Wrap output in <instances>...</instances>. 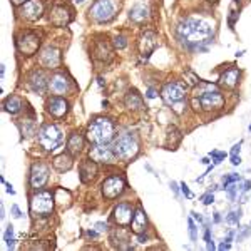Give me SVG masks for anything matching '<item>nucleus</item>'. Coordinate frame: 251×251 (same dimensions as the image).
Instances as JSON below:
<instances>
[{
    "mask_svg": "<svg viewBox=\"0 0 251 251\" xmlns=\"http://www.w3.org/2000/svg\"><path fill=\"white\" fill-rule=\"evenodd\" d=\"M240 163H241L240 154H231V164H233V166H238Z\"/></svg>",
    "mask_w": 251,
    "mask_h": 251,
    "instance_id": "43",
    "label": "nucleus"
},
{
    "mask_svg": "<svg viewBox=\"0 0 251 251\" xmlns=\"http://www.w3.org/2000/svg\"><path fill=\"white\" fill-rule=\"evenodd\" d=\"M201 163H203V164H209V159H208V157H204V159L201 161Z\"/></svg>",
    "mask_w": 251,
    "mask_h": 251,
    "instance_id": "52",
    "label": "nucleus"
},
{
    "mask_svg": "<svg viewBox=\"0 0 251 251\" xmlns=\"http://www.w3.org/2000/svg\"><path fill=\"white\" fill-rule=\"evenodd\" d=\"M27 87L35 94H44L46 89H49V77L42 69H32L27 74Z\"/></svg>",
    "mask_w": 251,
    "mask_h": 251,
    "instance_id": "13",
    "label": "nucleus"
},
{
    "mask_svg": "<svg viewBox=\"0 0 251 251\" xmlns=\"http://www.w3.org/2000/svg\"><path fill=\"white\" fill-rule=\"evenodd\" d=\"M111 241L114 243V246H117L119 250H132L131 246L127 245L129 243V236L124 229H116L111 234Z\"/></svg>",
    "mask_w": 251,
    "mask_h": 251,
    "instance_id": "30",
    "label": "nucleus"
},
{
    "mask_svg": "<svg viewBox=\"0 0 251 251\" xmlns=\"http://www.w3.org/2000/svg\"><path fill=\"white\" fill-rule=\"evenodd\" d=\"M211 157L214 159V164H220L223 159L226 157V152H220V151H213L211 152Z\"/></svg>",
    "mask_w": 251,
    "mask_h": 251,
    "instance_id": "36",
    "label": "nucleus"
},
{
    "mask_svg": "<svg viewBox=\"0 0 251 251\" xmlns=\"http://www.w3.org/2000/svg\"><path fill=\"white\" fill-rule=\"evenodd\" d=\"M149 17V9L144 3H134L129 10V20L134 24H143Z\"/></svg>",
    "mask_w": 251,
    "mask_h": 251,
    "instance_id": "26",
    "label": "nucleus"
},
{
    "mask_svg": "<svg viewBox=\"0 0 251 251\" xmlns=\"http://www.w3.org/2000/svg\"><path fill=\"white\" fill-rule=\"evenodd\" d=\"M214 203V196L211 193H208L206 196L203 198V204H206V206H209V204H213Z\"/></svg>",
    "mask_w": 251,
    "mask_h": 251,
    "instance_id": "39",
    "label": "nucleus"
},
{
    "mask_svg": "<svg viewBox=\"0 0 251 251\" xmlns=\"http://www.w3.org/2000/svg\"><path fill=\"white\" fill-rule=\"evenodd\" d=\"M176 35L189 49H203L214 37V24L204 17H186L177 24Z\"/></svg>",
    "mask_w": 251,
    "mask_h": 251,
    "instance_id": "1",
    "label": "nucleus"
},
{
    "mask_svg": "<svg viewBox=\"0 0 251 251\" xmlns=\"http://www.w3.org/2000/svg\"><path fill=\"white\" fill-rule=\"evenodd\" d=\"M24 109V100L19 96H9L3 102V111L9 112V114H19Z\"/></svg>",
    "mask_w": 251,
    "mask_h": 251,
    "instance_id": "29",
    "label": "nucleus"
},
{
    "mask_svg": "<svg viewBox=\"0 0 251 251\" xmlns=\"http://www.w3.org/2000/svg\"><path fill=\"white\" fill-rule=\"evenodd\" d=\"M54 204H55V194L50 191H42L37 189L30 198V211L35 216H50L54 211Z\"/></svg>",
    "mask_w": 251,
    "mask_h": 251,
    "instance_id": "5",
    "label": "nucleus"
},
{
    "mask_svg": "<svg viewBox=\"0 0 251 251\" xmlns=\"http://www.w3.org/2000/svg\"><path fill=\"white\" fill-rule=\"evenodd\" d=\"M214 221H221V218H220V214H218V213H214Z\"/></svg>",
    "mask_w": 251,
    "mask_h": 251,
    "instance_id": "51",
    "label": "nucleus"
},
{
    "mask_svg": "<svg viewBox=\"0 0 251 251\" xmlns=\"http://www.w3.org/2000/svg\"><path fill=\"white\" fill-rule=\"evenodd\" d=\"M46 111L54 119H62L69 112V102L64 99V96H52L46 102Z\"/></svg>",
    "mask_w": 251,
    "mask_h": 251,
    "instance_id": "18",
    "label": "nucleus"
},
{
    "mask_svg": "<svg viewBox=\"0 0 251 251\" xmlns=\"http://www.w3.org/2000/svg\"><path fill=\"white\" fill-rule=\"evenodd\" d=\"M49 179V166L44 163H34L30 168V176H29V184L32 189H40L44 188Z\"/></svg>",
    "mask_w": 251,
    "mask_h": 251,
    "instance_id": "16",
    "label": "nucleus"
},
{
    "mask_svg": "<svg viewBox=\"0 0 251 251\" xmlns=\"http://www.w3.org/2000/svg\"><path fill=\"white\" fill-rule=\"evenodd\" d=\"M84 148V136L79 131L72 132L67 139V152H71L72 156H77Z\"/></svg>",
    "mask_w": 251,
    "mask_h": 251,
    "instance_id": "27",
    "label": "nucleus"
},
{
    "mask_svg": "<svg viewBox=\"0 0 251 251\" xmlns=\"http://www.w3.org/2000/svg\"><path fill=\"white\" fill-rule=\"evenodd\" d=\"M188 226H189V236H191V240L193 241H196L198 240V233H196V225H194V221L189 218L188 220Z\"/></svg>",
    "mask_w": 251,
    "mask_h": 251,
    "instance_id": "35",
    "label": "nucleus"
},
{
    "mask_svg": "<svg viewBox=\"0 0 251 251\" xmlns=\"http://www.w3.org/2000/svg\"><path fill=\"white\" fill-rule=\"evenodd\" d=\"M186 94H188V87H186L184 82H179V80L166 82L163 89H161V97H163V100L168 106L186 100Z\"/></svg>",
    "mask_w": 251,
    "mask_h": 251,
    "instance_id": "8",
    "label": "nucleus"
},
{
    "mask_svg": "<svg viewBox=\"0 0 251 251\" xmlns=\"http://www.w3.org/2000/svg\"><path fill=\"white\" fill-rule=\"evenodd\" d=\"M181 139H183V134H181L174 126L168 129V146H171V148L173 146H177L181 143Z\"/></svg>",
    "mask_w": 251,
    "mask_h": 251,
    "instance_id": "31",
    "label": "nucleus"
},
{
    "mask_svg": "<svg viewBox=\"0 0 251 251\" xmlns=\"http://www.w3.org/2000/svg\"><path fill=\"white\" fill-rule=\"evenodd\" d=\"M157 96V91L154 87H149L148 89V94H146V97H148V99H154V97Z\"/></svg>",
    "mask_w": 251,
    "mask_h": 251,
    "instance_id": "40",
    "label": "nucleus"
},
{
    "mask_svg": "<svg viewBox=\"0 0 251 251\" xmlns=\"http://www.w3.org/2000/svg\"><path fill=\"white\" fill-rule=\"evenodd\" d=\"M131 229L134 234H144L146 229H148V218H146L143 208H137L134 211V216H132L131 221Z\"/></svg>",
    "mask_w": 251,
    "mask_h": 251,
    "instance_id": "24",
    "label": "nucleus"
},
{
    "mask_svg": "<svg viewBox=\"0 0 251 251\" xmlns=\"http://www.w3.org/2000/svg\"><path fill=\"white\" fill-rule=\"evenodd\" d=\"M112 151L117 159L121 161H131L134 159L139 152V141L134 132H123L114 139Z\"/></svg>",
    "mask_w": 251,
    "mask_h": 251,
    "instance_id": "3",
    "label": "nucleus"
},
{
    "mask_svg": "<svg viewBox=\"0 0 251 251\" xmlns=\"http://www.w3.org/2000/svg\"><path fill=\"white\" fill-rule=\"evenodd\" d=\"M250 186H251V183H250V181H246V183H245V186H243V191H248V189H250Z\"/></svg>",
    "mask_w": 251,
    "mask_h": 251,
    "instance_id": "49",
    "label": "nucleus"
},
{
    "mask_svg": "<svg viewBox=\"0 0 251 251\" xmlns=\"http://www.w3.org/2000/svg\"><path fill=\"white\" fill-rule=\"evenodd\" d=\"M89 157L96 163H104V164H112L116 163V154L112 151V148H109L107 144H94L89 151Z\"/></svg>",
    "mask_w": 251,
    "mask_h": 251,
    "instance_id": "19",
    "label": "nucleus"
},
{
    "mask_svg": "<svg viewBox=\"0 0 251 251\" xmlns=\"http://www.w3.org/2000/svg\"><path fill=\"white\" fill-rule=\"evenodd\" d=\"M137 47H139V54L143 59H148L152 52L156 50L157 47V34L152 30H146L143 35L139 37V42H137Z\"/></svg>",
    "mask_w": 251,
    "mask_h": 251,
    "instance_id": "20",
    "label": "nucleus"
},
{
    "mask_svg": "<svg viewBox=\"0 0 251 251\" xmlns=\"http://www.w3.org/2000/svg\"><path fill=\"white\" fill-rule=\"evenodd\" d=\"M91 55L96 62H102V64H107L109 60L112 59V47L111 44L107 42L106 39L99 37L97 40L92 42V49H91Z\"/></svg>",
    "mask_w": 251,
    "mask_h": 251,
    "instance_id": "15",
    "label": "nucleus"
},
{
    "mask_svg": "<svg viewBox=\"0 0 251 251\" xmlns=\"http://www.w3.org/2000/svg\"><path fill=\"white\" fill-rule=\"evenodd\" d=\"M37 134H39V144L42 146L46 151H54V149H57L64 141L62 131H60L55 124H44Z\"/></svg>",
    "mask_w": 251,
    "mask_h": 251,
    "instance_id": "7",
    "label": "nucleus"
},
{
    "mask_svg": "<svg viewBox=\"0 0 251 251\" xmlns=\"http://www.w3.org/2000/svg\"><path fill=\"white\" fill-rule=\"evenodd\" d=\"M44 10L46 9H44L42 0H29V2H25L24 5H20L19 15H20V19H24V20L35 22V20H39L44 15Z\"/></svg>",
    "mask_w": 251,
    "mask_h": 251,
    "instance_id": "17",
    "label": "nucleus"
},
{
    "mask_svg": "<svg viewBox=\"0 0 251 251\" xmlns=\"http://www.w3.org/2000/svg\"><path fill=\"white\" fill-rule=\"evenodd\" d=\"M171 188H173V191L177 194V184L176 183H171Z\"/></svg>",
    "mask_w": 251,
    "mask_h": 251,
    "instance_id": "50",
    "label": "nucleus"
},
{
    "mask_svg": "<svg viewBox=\"0 0 251 251\" xmlns=\"http://www.w3.org/2000/svg\"><path fill=\"white\" fill-rule=\"evenodd\" d=\"M200 102H201V111L211 112V111H220L225 107V96L220 92V89H213L208 91L204 94L200 96Z\"/></svg>",
    "mask_w": 251,
    "mask_h": 251,
    "instance_id": "12",
    "label": "nucleus"
},
{
    "mask_svg": "<svg viewBox=\"0 0 251 251\" xmlns=\"http://www.w3.org/2000/svg\"><path fill=\"white\" fill-rule=\"evenodd\" d=\"M132 216H134V209L129 203H119L112 211V218L119 226H127L131 225Z\"/></svg>",
    "mask_w": 251,
    "mask_h": 251,
    "instance_id": "21",
    "label": "nucleus"
},
{
    "mask_svg": "<svg viewBox=\"0 0 251 251\" xmlns=\"http://www.w3.org/2000/svg\"><path fill=\"white\" fill-rule=\"evenodd\" d=\"M12 216H14V218H22V213H20L19 206H12Z\"/></svg>",
    "mask_w": 251,
    "mask_h": 251,
    "instance_id": "42",
    "label": "nucleus"
},
{
    "mask_svg": "<svg viewBox=\"0 0 251 251\" xmlns=\"http://www.w3.org/2000/svg\"><path fill=\"white\" fill-rule=\"evenodd\" d=\"M114 49H117V50H123V49L127 47V37L126 35H116L114 37Z\"/></svg>",
    "mask_w": 251,
    "mask_h": 251,
    "instance_id": "33",
    "label": "nucleus"
},
{
    "mask_svg": "<svg viewBox=\"0 0 251 251\" xmlns=\"http://www.w3.org/2000/svg\"><path fill=\"white\" fill-rule=\"evenodd\" d=\"M116 126L109 117H94L89 123L86 137L92 144H109L114 139Z\"/></svg>",
    "mask_w": 251,
    "mask_h": 251,
    "instance_id": "2",
    "label": "nucleus"
},
{
    "mask_svg": "<svg viewBox=\"0 0 251 251\" xmlns=\"http://www.w3.org/2000/svg\"><path fill=\"white\" fill-rule=\"evenodd\" d=\"M39 64L44 69H49V71H54V69H59L62 66V52L60 49L55 46H46L42 50L39 52Z\"/></svg>",
    "mask_w": 251,
    "mask_h": 251,
    "instance_id": "10",
    "label": "nucleus"
},
{
    "mask_svg": "<svg viewBox=\"0 0 251 251\" xmlns=\"http://www.w3.org/2000/svg\"><path fill=\"white\" fill-rule=\"evenodd\" d=\"M229 248H231V245H229V241H223L221 243V245H220V250H229Z\"/></svg>",
    "mask_w": 251,
    "mask_h": 251,
    "instance_id": "45",
    "label": "nucleus"
},
{
    "mask_svg": "<svg viewBox=\"0 0 251 251\" xmlns=\"http://www.w3.org/2000/svg\"><path fill=\"white\" fill-rule=\"evenodd\" d=\"M40 35L34 30H24L15 37V47L22 57H32L40 49Z\"/></svg>",
    "mask_w": 251,
    "mask_h": 251,
    "instance_id": "6",
    "label": "nucleus"
},
{
    "mask_svg": "<svg viewBox=\"0 0 251 251\" xmlns=\"http://www.w3.org/2000/svg\"><path fill=\"white\" fill-rule=\"evenodd\" d=\"M121 9V0H94L89 7V19L96 24H107L117 15Z\"/></svg>",
    "mask_w": 251,
    "mask_h": 251,
    "instance_id": "4",
    "label": "nucleus"
},
{
    "mask_svg": "<svg viewBox=\"0 0 251 251\" xmlns=\"http://www.w3.org/2000/svg\"><path fill=\"white\" fill-rule=\"evenodd\" d=\"M206 248H208L209 251L214 250V243H213V241H208V243H206Z\"/></svg>",
    "mask_w": 251,
    "mask_h": 251,
    "instance_id": "47",
    "label": "nucleus"
},
{
    "mask_svg": "<svg viewBox=\"0 0 251 251\" xmlns=\"http://www.w3.org/2000/svg\"><path fill=\"white\" fill-rule=\"evenodd\" d=\"M124 106L127 107L129 111H141V109L146 107L143 97H141V94L136 91V89L127 91V94L124 96Z\"/></svg>",
    "mask_w": 251,
    "mask_h": 251,
    "instance_id": "25",
    "label": "nucleus"
},
{
    "mask_svg": "<svg viewBox=\"0 0 251 251\" xmlns=\"http://www.w3.org/2000/svg\"><path fill=\"white\" fill-rule=\"evenodd\" d=\"M10 2L14 3V5H24V3L29 2V0H10Z\"/></svg>",
    "mask_w": 251,
    "mask_h": 251,
    "instance_id": "46",
    "label": "nucleus"
},
{
    "mask_svg": "<svg viewBox=\"0 0 251 251\" xmlns=\"http://www.w3.org/2000/svg\"><path fill=\"white\" fill-rule=\"evenodd\" d=\"M3 240H5L7 246H9L10 250H14V248H15V240H14V226H12V225L7 226L5 234H3Z\"/></svg>",
    "mask_w": 251,
    "mask_h": 251,
    "instance_id": "32",
    "label": "nucleus"
},
{
    "mask_svg": "<svg viewBox=\"0 0 251 251\" xmlns=\"http://www.w3.org/2000/svg\"><path fill=\"white\" fill-rule=\"evenodd\" d=\"M250 131H251V126H250Z\"/></svg>",
    "mask_w": 251,
    "mask_h": 251,
    "instance_id": "54",
    "label": "nucleus"
},
{
    "mask_svg": "<svg viewBox=\"0 0 251 251\" xmlns=\"http://www.w3.org/2000/svg\"><path fill=\"white\" fill-rule=\"evenodd\" d=\"M181 189H183V193L186 194V198H189V200H191L193 194H191V191L188 189V184H186V183H181Z\"/></svg>",
    "mask_w": 251,
    "mask_h": 251,
    "instance_id": "41",
    "label": "nucleus"
},
{
    "mask_svg": "<svg viewBox=\"0 0 251 251\" xmlns=\"http://www.w3.org/2000/svg\"><path fill=\"white\" fill-rule=\"evenodd\" d=\"M74 161H72V154L71 152H62V154L55 156L54 161H52V166L54 169H57L59 173H67L69 169L72 168Z\"/></svg>",
    "mask_w": 251,
    "mask_h": 251,
    "instance_id": "28",
    "label": "nucleus"
},
{
    "mask_svg": "<svg viewBox=\"0 0 251 251\" xmlns=\"http://www.w3.org/2000/svg\"><path fill=\"white\" fill-rule=\"evenodd\" d=\"M240 218H241V209H238V211H234V213L229 214V216H228V221H229V223H234V225H238Z\"/></svg>",
    "mask_w": 251,
    "mask_h": 251,
    "instance_id": "37",
    "label": "nucleus"
},
{
    "mask_svg": "<svg viewBox=\"0 0 251 251\" xmlns=\"http://www.w3.org/2000/svg\"><path fill=\"white\" fill-rule=\"evenodd\" d=\"M79 174H80V181H82L84 184H89L91 181H94V177L97 176L96 161H92L91 157H89V159H84L79 166Z\"/></svg>",
    "mask_w": 251,
    "mask_h": 251,
    "instance_id": "23",
    "label": "nucleus"
},
{
    "mask_svg": "<svg viewBox=\"0 0 251 251\" xmlns=\"http://www.w3.org/2000/svg\"><path fill=\"white\" fill-rule=\"evenodd\" d=\"M126 189V181L123 176H117V174H112V176L106 177L100 184V193L106 200H116L121 194L124 193Z\"/></svg>",
    "mask_w": 251,
    "mask_h": 251,
    "instance_id": "9",
    "label": "nucleus"
},
{
    "mask_svg": "<svg viewBox=\"0 0 251 251\" xmlns=\"http://www.w3.org/2000/svg\"><path fill=\"white\" fill-rule=\"evenodd\" d=\"M7 193H9V194H15L14 188H12V184H7Z\"/></svg>",
    "mask_w": 251,
    "mask_h": 251,
    "instance_id": "48",
    "label": "nucleus"
},
{
    "mask_svg": "<svg viewBox=\"0 0 251 251\" xmlns=\"http://www.w3.org/2000/svg\"><path fill=\"white\" fill-rule=\"evenodd\" d=\"M107 223H96V231L97 233H104V231H107Z\"/></svg>",
    "mask_w": 251,
    "mask_h": 251,
    "instance_id": "38",
    "label": "nucleus"
},
{
    "mask_svg": "<svg viewBox=\"0 0 251 251\" xmlns=\"http://www.w3.org/2000/svg\"><path fill=\"white\" fill-rule=\"evenodd\" d=\"M236 181H240V176L238 174H231V176H226L225 179H223V188H228L231 183H236Z\"/></svg>",
    "mask_w": 251,
    "mask_h": 251,
    "instance_id": "34",
    "label": "nucleus"
},
{
    "mask_svg": "<svg viewBox=\"0 0 251 251\" xmlns=\"http://www.w3.org/2000/svg\"><path fill=\"white\" fill-rule=\"evenodd\" d=\"M72 19V10L67 5H54L49 12V24L54 27H67Z\"/></svg>",
    "mask_w": 251,
    "mask_h": 251,
    "instance_id": "14",
    "label": "nucleus"
},
{
    "mask_svg": "<svg viewBox=\"0 0 251 251\" xmlns=\"http://www.w3.org/2000/svg\"><path fill=\"white\" fill-rule=\"evenodd\" d=\"M218 2H220V0H208V3H213V5H214V3H218Z\"/></svg>",
    "mask_w": 251,
    "mask_h": 251,
    "instance_id": "53",
    "label": "nucleus"
},
{
    "mask_svg": "<svg viewBox=\"0 0 251 251\" xmlns=\"http://www.w3.org/2000/svg\"><path fill=\"white\" fill-rule=\"evenodd\" d=\"M240 77H241L240 69H236V67L226 69V71L221 72V75H220V87L233 91V89L240 84Z\"/></svg>",
    "mask_w": 251,
    "mask_h": 251,
    "instance_id": "22",
    "label": "nucleus"
},
{
    "mask_svg": "<svg viewBox=\"0 0 251 251\" xmlns=\"http://www.w3.org/2000/svg\"><path fill=\"white\" fill-rule=\"evenodd\" d=\"M240 149H241V143L234 144L233 149H231V154H240Z\"/></svg>",
    "mask_w": 251,
    "mask_h": 251,
    "instance_id": "44",
    "label": "nucleus"
},
{
    "mask_svg": "<svg viewBox=\"0 0 251 251\" xmlns=\"http://www.w3.org/2000/svg\"><path fill=\"white\" fill-rule=\"evenodd\" d=\"M72 89V79L66 72H54L49 77V91L54 96H66Z\"/></svg>",
    "mask_w": 251,
    "mask_h": 251,
    "instance_id": "11",
    "label": "nucleus"
}]
</instances>
